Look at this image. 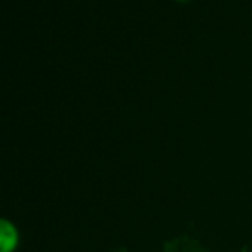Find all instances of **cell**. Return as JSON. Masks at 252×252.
Returning a JSON list of instances; mask_svg holds the SVG:
<instances>
[{
  "label": "cell",
  "mask_w": 252,
  "mask_h": 252,
  "mask_svg": "<svg viewBox=\"0 0 252 252\" xmlns=\"http://www.w3.org/2000/svg\"><path fill=\"white\" fill-rule=\"evenodd\" d=\"M20 243L17 227L6 218H0V252H14Z\"/></svg>",
  "instance_id": "obj_1"
},
{
  "label": "cell",
  "mask_w": 252,
  "mask_h": 252,
  "mask_svg": "<svg viewBox=\"0 0 252 252\" xmlns=\"http://www.w3.org/2000/svg\"><path fill=\"white\" fill-rule=\"evenodd\" d=\"M178 2H186V0H178Z\"/></svg>",
  "instance_id": "obj_2"
}]
</instances>
